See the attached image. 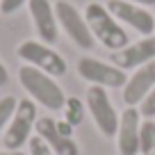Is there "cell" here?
I'll use <instances>...</instances> for the list:
<instances>
[{"label":"cell","mask_w":155,"mask_h":155,"mask_svg":"<svg viewBox=\"0 0 155 155\" xmlns=\"http://www.w3.org/2000/svg\"><path fill=\"white\" fill-rule=\"evenodd\" d=\"M18 82L37 105L46 107L50 112H59L64 107V103H66V94L59 87L57 80L53 75H48V73L30 66V64H23L18 68Z\"/></svg>","instance_id":"6da1fadb"},{"label":"cell","mask_w":155,"mask_h":155,"mask_svg":"<svg viewBox=\"0 0 155 155\" xmlns=\"http://www.w3.org/2000/svg\"><path fill=\"white\" fill-rule=\"evenodd\" d=\"M84 21H87L94 39L112 53L126 48L130 44V37L123 30V25L110 14V9L103 2H89L87 9H84Z\"/></svg>","instance_id":"7a4b0ae2"},{"label":"cell","mask_w":155,"mask_h":155,"mask_svg":"<svg viewBox=\"0 0 155 155\" xmlns=\"http://www.w3.org/2000/svg\"><path fill=\"white\" fill-rule=\"evenodd\" d=\"M16 55H18L25 64L48 73V75H53V78H62V75H66V71H68L66 59H64L57 50H53L48 44H44V41L28 39V41H23V44L16 48Z\"/></svg>","instance_id":"3957f363"},{"label":"cell","mask_w":155,"mask_h":155,"mask_svg":"<svg viewBox=\"0 0 155 155\" xmlns=\"http://www.w3.org/2000/svg\"><path fill=\"white\" fill-rule=\"evenodd\" d=\"M37 103L32 98H23L16 105V112L12 116L9 126L5 128V137L2 144L7 150H21L32 137V130L37 126Z\"/></svg>","instance_id":"277c9868"},{"label":"cell","mask_w":155,"mask_h":155,"mask_svg":"<svg viewBox=\"0 0 155 155\" xmlns=\"http://www.w3.org/2000/svg\"><path fill=\"white\" fill-rule=\"evenodd\" d=\"M55 14H57L59 28L64 30V34L71 39L78 48L91 50L96 46V39H94L91 30H89L87 21H84V14L75 5H71L68 0H57L55 2Z\"/></svg>","instance_id":"5b68a950"},{"label":"cell","mask_w":155,"mask_h":155,"mask_svg":"<svg viewBox=\"0 0 155 155\" xmlns=\"http://www.w3.org/2000/svg\"><path fill=\"white\" fill-rule=\"evenodd\" d=\"M78 75L84 82L94 84V87H103V89H123L128 75L126 71H121L119 66L110 62H103L96 57H80L78 62Z\"/></svg>","instance_id":"8992f818"},{"label":"cell","mask_w":155,"mask_h":155,"mask_svg":"<svg viewBox=\"0 0 155 155\" xmlns=\"http://www.w3.org/2000/svg\"><path fill=\"white\" fill-rule=\"evenodd\" d=\"M84 105H87V110H89V114H91L94 123H96L98 132L105 135V137H114L121 114L112 105V98H110V94H107V89L94 87L91 84V87L87 89V101H84Z\"/></svg>","instance_id":"52a82bcc"},{"label":"cell","mask_w":155,"mask_h":155,"mask_svg":"<svg viewBox=\"0 0 155 155\" xmlns=\"http://www.w3.org/2000/svg\"><path fill=\"white\" fill-rule=\"evenodd\" d=\"M105 7L121 25H130L144 37H150L155 32V16L148 12V7L126 2V0H107Z\"/></svg>","instance_id":"ba28073f"},{"label":"cell","mask_w":155,"mask_h":155,"mask_svg":"<svg viewBox=\"0 0 155 155\" xmlns=\"http://www.w3.org/2000/svg\"><path fill=\"white\" fill-rule=\"evenodd\" d=\"M139 130H141V114L137 107H126L119 116L116 128V150L119 155H139Z\"/></svg>","instance_id":"9c48e42d"},{"label":"cell","mask_w":155,"mask_h":155,"mask_svg":"<svg viewBox=\"0 0 155 155\" xmlns=\"http://www.w3.org/2000/svg\"><path fill=\"white\" fill-rule=\"evenodd\" d=\"M28 9H30V18L34 23L39 39L48 46L57 44L59 23H57V14H55V5H50V0H30Z\"/></svg>","instance_id":"30bf717a"},{"label":"cell","mask_w":155,"mask_h":155,"mask_svg":"<svg viewBox=\"0 0 155 155\" xmlns=\"http://www.w3.org/2000/svg\"><path fill=\"white\" fill-rule=\"evenodd\" d=\"M155 59V37H144L135 44H128L126 48L116 50L112 55V64L119 66L121 71H135V68L144 66V64Z\"/></svg>","instance_id":"8fae6325"},{"label":"cell","mask_w":155,"mask_h":155,"mask_svg":"<svg viewBox=\"0 0 155 155\" xmlns=\"http://www.w3.org/2000/svg\"><path fill=\"white\" fill-rule=\"evenodd\" d=\"M155 87V59L135 68L123 84V103L128 107H137L146 98V94Z\"/></svg>","instance_id":"7c38bea8"},{"label":"cell","mask_w":155,"mask_h":155,"mask_svg":"<svg viewBox=\"0 0 155 155\" xmlns=\"http://www.w3.org/2000/svg\"><path fill=\"white\" fill-rule=\"evenodd\" d=\"M34 132L53 148L55 155H80L78 141L73 137H66V135L59 132L57 119H53V116H39L37 126H34Z\"/></svg>","instance_id":"4fadbf2b"},{"label":"cell","mask_w":155,"mask_h":155,"mask_svg":"<svg viewBox=\"0 0 155 155\" xmlns=\"http://www.w3.org/2000/svg\"><path fill=\"white\" fill-rule=\"evenodd\" d=\"M62 112H64V121L71 123L73 128H78L84 121V116H87V105L78 96H68L66 103H64V107H62Z\"/></svg>","instance_id":"5bb4252c"},{"label":"cell","mask_w":155,"mask_h":155,"mask_svg":"<svg viewBox=\"0 0 155 155\" xmlns=\"http://www.w3.org/2000/svg\"><path fill=\"white\" fill-rule=\"evenodd\" d=\"M139 155H155V119H144L141 121Z\"/></svg>","instance_id":"9a60e30c"},{"label":"cell","mask_w":155,"mask_h":155,"mask_svg":"<svg viewBox=\"0 0 155 155\" xmlns=\"http://www.w3.org/2000/svg\"><path fill=\"white\" fill-rule=\"evenodd\" d=\"M16 105H18V101H16L14 96H2L0 98V132L9 126L12 116H14V112H16Z\"/></svg>","instance_id":"2e32d148"},{"label":"cell","mask_w":155,"mask_h":155,"mask_svg":"<svg viewBox=\"0 0 155 155\" xmlns=\"http://www.w3.org/2000/svg\"><path fill=\"white\" fill-rule=\"evenodd\" d=\"M137 110H139L141 119H155V87L146 94V98L139 103V107H137Z\"/></svg>","instance_id":"e0dca14e"},{"label":"cell","mask_w":155,"mask_h":155,"mask_svg":"<svg viewBox=\"0 0 155 155\" xmlns=\"http://www.w3.org/2000/svg\"><path fill=\"white\" fill-rule=\"evenodd\" d=\"M28 148H30V155H55L53 148H50V146L46 144L39 135H32V137H30Z\"/></svg>","instance_id":"ac0fdd59"},{"label":"cell","mask_w":155,"mask_h":155,"mask_svg":"<svg viewBox=\"0 0 155 155\" xmlns=\"http://www.w3.org/2000/svg\"><path fill=\"white\" fill-rule=\"evenodd\" d=\"M30 0H0V14H5V16H9V14H14V12H18L23 5H28Z\"/></svg>","instance_id":"d6986e66"},{"label":"cell","mask_w":155,"mask_h":155,"mask_svg":"<svg viewBox=\"0 0 155 155\" xmlns=\"http://www.w3.org/2000/svg\"><path fill=\"white\" fill-rule=\"evenodd\" d=\"M57 128H59V132H62V135L73 137V126H71V123H66L64 119H62V121H57Z\"/></svg>","instance_id":"ffe728a7"},{"label":"cell","mask_w":155,"mask_h":155,"mask_svg":"<svg viewBox=\"0 0 155 155\" xmlns=\"http://www.w3.org/2000/svg\"><path fill=\"white\" fill-rule=\"evenodd\" d=\"M7 80H9V73H7V66L0 62V87H5Z\"/></svg>","instance_id":"44dd1931"},{"label":"cell","mask_w":155,"mask_h":155,"mask_svg":"<svg viewBox=\"0 0 155 155\" xmlns=\"http://www.w3.org/2000/svg\"><path fill=\"white\" fill-rule=\"evenodd\" d=\"M126 2H135V5H141V7H150V5H155V0H126Z\"/></svg>","instance_id":"7402d4cb"},{"label":"cell","mask_w":155,"mask_h":155,"mask_svg":"<svg viewBox=\"0 0 155 155\" xmlns=\"http://www.w3.org/2000/svg\"><path fill=\"white\" fill-rule=\"evenodd\" d=\"M0 155H23V150H0Z\"/></svg>","instance_id":"603a6c76"}]
</instances>
